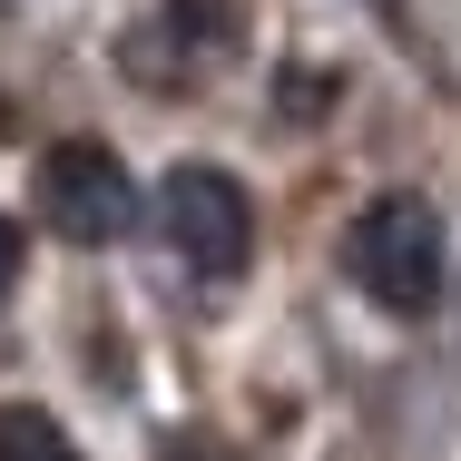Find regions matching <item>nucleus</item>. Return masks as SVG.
I'll use <instances>...</instances> for the list:
<instances>
[{"instance_id": "nucleus-1", "label": "nucleus", "mask_w": 461, "mask_h": 461, "mask_svg": "<svg viewBox=\"0 0 461 461\" xmlns=\"http://www.w3.org/2000/svg\"><path fill=\"white\" fill-rule=\"evenodd\" d=\"M344 266L364 276L373 304H393V314H432L442 266H452V246H442V206H422V196H373L364 216H354V236H344Z\"/></svg>"}, {"instance_id": "nucleus-5", "label": "nucleus", "mask_w": 461, "mask_h": 461, "mask_svg": "<svg viewBox=\"0 0 461 461\" xmlns=\"http://www.w3.org/2000/svg\"><path fill=\"white\" fill-rule=\"evenodd\" d=\"M10 285H20V226L0 216V294H10Z\"/></svg>"}, {"instance_id": "nucleus-2", "label": "nucleus", "mask_w": 461, "mask_h": 461, "mask_svg": "<svg viewBox=\"0 0 461 461\" xmlns=\"http://www.w3.org/2000/svg\"><path fill=\"white\" fill-rule=\"evenodd\" d=\"M158 226H167L177 266H196L206 285L246 276V256H256V206H246V186L226 167H177L158 186Z\"/></svg>"}, {"instance_id": "nucleus-3", "label": "nucleus", "mask_w": 461, "mask_h": 461, "mask_svg": "<svg viewBox=\"0 0 461 461\" xmlns=\"http://www.w3.org/2000/svg\"><path fill=\"white\" fill-rule=\"evenodd\" d=\"M40 216H50V236H69V246H108V236H128L138 226V177L98 148V138H69V148H50L40 158Z\"/></svg>"}, {"instance_id": "nucleus-4", "label": "nucleus", "mask_w": 461, "mask_h": 461, "mask_svg": "<svg viewBox=\"0 0 461 461\" xmlns=\"http://www.w3.org/2000/svg\"><path fill=\"white\" fill-rule=\"evenodd\" d=\"M0 461H79V442H69L50 412H30V402H0Z\"/></svg>"}]
</instances>
